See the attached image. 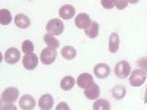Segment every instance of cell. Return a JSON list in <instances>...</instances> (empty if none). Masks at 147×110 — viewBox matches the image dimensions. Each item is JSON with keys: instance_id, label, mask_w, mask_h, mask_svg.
Instances as JSON below:
<instances>
[{"instance_id": "d6986e66", "label": "cell", "mask_w": 147, "mask_h": 110, "mask_svg": "<svg viewBox=\"0 0 147 110\" xmlns=\"http://www.w3.org/2000/svg\"><path fill=\"white\" fill-rule=\"evenodd\" d=\"M60 54H62V57L65 60H74L77 57V48L72 46H65L62 48V52H60Z\"/></svg>"}, {"instance_id": "83f0119b", "label": "cell", "mask_w": 147, "mask_h": 110, "mask_svg": "<svg viewBox=\"0 0 147 110\" xmlns=\"http://www.w3.org/2000/svg\"><path fill=\"white\" fill-rule=\"evenodd\" d=\"M128 6V2H125V0H116V6L115 7H118V9H125Z\"/></svg>"}, {"instance_id": "484cf974", "label": "cell", "mask_w": 147, "mask_h": 110, "mask_svg": "<svg viewBox=\"0 0 147 110\" xmlns=\"http://www.w3.org/2000/svg\"><path fill=\"white\" fill-rule=\"evenodd\" d=\"M137 65H138V69L147 72V57H140L137 60Z\"/></svg>"}, {"instance_id": "4316f807", "label": "cell", "mask_w": 147, "mask_h": 110, "mask_svg": "<svg viewBox=\"0 0 147 110\" xmlns=\"http://www.w3.org/2000/svg\"><path fill=\"white\" fill-rule=\"evenodd\" d=\"M55 110H71V107H69V104H68V103L60 101V103L56 106V109H55Z\"/></svg>"}, {"instance_id": "cb8c5ba5", "label": "cell", "mask_w": 147, "mask_h": 110, "mask_svg": "<svg viewBox=\"0 0 147 110\" xmlns=\"http://www.w3.org/2000/svg\"><path fill=\"white\" fill-rule=\"evenodd\" d=\"M22 52L25 53V54H28V53H34V43L32 41H30V40H25L22 43Z\"/></svg>"}, {"instance_id": "2e32d148", "label": "cell", "mask_w": 147, "mask_h": 110, "mask_svg": "<svg viewBox=\"0 0 147 110\" xmlns=\"http://www.w3.org/2000/svg\"><path fill=\"white\" fill-rule=\"evenodd\" d=\"M75 84H77L75 78L71 76V75H66V76L62 78V81H60V88H62L63 91H69V90L74 88V85H75Z\"/></svg>"}, {"instance_id": "5bb4252c", "label": "cell", "mask_w": 147, "mask_h": 110, "mask_svg": "<svg viewBox=\"0 0 147 110\" xmlns=\"http://www.w3.org/2000/svg\"><path fill=\"white\" fill-rule=\"evenodd\" d=\"M91 84H94L93 75H90V73H81V75H78V78H77V85H78L80 88L85 90L87 87H90Z\"/></svg>"}, {"instance_id": "44dd1931", "label": "cell", "mask_w": 147, "mask_h": 110, "mask_svg": "<svg viewBox=\"0 0 147 110\" xmlns=\"http://www.w3.org/2000/svg\"><path fill=\"white\" fill-rule=\"evenodd\" d=\"M125 94H127V88L124 87V85H115V87L112 88V95L116 100H122L125 97Z\"/></svg>"}, {"instance_id": "5b68a950", "label": "cell", "mask_w": 147, "mask_h": 110, "mask_svg": "<svg viewBox=\"0 0 147 110\" xmlns=\"http://www.w3.org/2000/svg\"><path fill=\"white\" fill-rule=\"evenodd\" d=\"M56 57H57V52L53 50V48H49V47L43 48L40 53V60L43 65H52L56 60Z\"/></svg>"}, {"instance_id": "3957f363", "label": "cell", "mask_w": 147, "mask_h": 110, "mask_svg": "<svg viewBox=\"0 0 147 110\" xmlns=\"http://www.w3.org/2000/svg\"><path fill=\"white\" fill-rule=\"evenodd\" d=\"M147 79V72L141 70V69H136L131 72L129 75V84L132 87H141V85L146 82Z\"/></svg>"}, {"instance_id": "30bf717a", "label": "cell", "mask_w": 147, "mask_h": 110, "mask_svg": "<svg viewBox=\"0 0 147 110\" xmlns=\"http://www.w3.org/2000/svg\"><path fill=\"white\" fill-rule=\"evenodd\" d=\"M53 104H55V99H53V95H50V94H43L38 99L40 110H52Z\"/></svg>"}, {"instance_id": "ffe728a7", "label": "cell", "mask_w": 147, "mask_h": 110, "mask_svg": "<svg viewBox=\"0 0 147 110\" xmlns=\"http://www.w3.org/2000/svg\"><path fill=\"white\" fill-rule=\"evenodd\" d=\"M99 31H100V27H99V22H96V21H93V23L91 25L85 30L84 32H85V35L88 37V38H96L97 35H99Z\"/></svg>"}, {"instance_id": "7402d4cb", "label": "cell", "mask_w": 147, "mask_h": 110, "mask_svg": "<svg viewBox=\"0 0 147 110\" xmlns=\"http://www.w3.org/2000/svg\"><path fill=\"white\" fill-rule=\"evenodd\" d=\"M93 110H110V103L105 99H97L94 100Z\"/></svg>"}, {"instance_id": "8992f818", "label": "cell", "mask_w": 147, "mask_h": 110, "mask_svg": "<svg viewBox=\"0 0 147 110\" xmlns=\"http://www.w3.org/2000/svg\"><path fill=\"white\" fill-rule=\"evenodd\" d=\"M38 60H40V57L35 53H28V54H24L22 65L27 70H32V69H35L37 66H38Z\"/></svg>"}, {"instance_id": "52a82bcc", "label": "cell", "mask_w": 147, "mask_h": 110, "mask_svg": "<svg viewBox=\"0 0 147 110\" xmlns=\"http://www.w3.org/2000/svg\"><path fill=\"white\" fill-rule=\"evenodd\" d=\"M5 62L9 63V65H15L19 62V59H21V52L18 50V48L15 47H9L7 50L5 52Z\"/></svg>"}, {"instance_id": "603a6c76", "label": "cell", "mask_w": 147, "mask_h": 110, "mask_svg": "<svg viewBox=\"0 0 147 110\" xmlns=\"http://www.w3.org/2000/svg\"><path fill=\"white\" fill-rule=\"evenodd\" d=\"M0 22H2V25H9V23L12 22L10 12L7 9H2V10H0Z\"/></svg>"}, {"instance_id": "ba28073f", "label": "cell", "mask_w": 147, "mask_h": 110, "mask_svg": "<svg viewBox=\"0 0 147 110\" xmlns=\"http://www.w3.org/2000/svg\"><path fill=\"white\" fill-rule=\"evenodd\" d=\"M91 23H93V21H91V18H90L88 13H78L75 16V27L80 28V30H84L85 31L91 25Z\"/></svg>"}, {"instance_id": "8fae6325", "label": "cell", "mask_w": 147, "mask_h": 110, "mask_svg": "<svg viewBox=\"0 0 147 110\" xmlns=\"http://www.w3.org/2000/svg\"><path fill=\"white\" fill-rule=\"evenodd\" d=\"M35 99L32 95L30 94H25V95H22L21 99H19V107L21 110H32L35 107Z\"/></svg>"}, {"instance_id": "277c9868", "label": "cell", "mask_w": 147, "mask_h": 110, "mask_svg": "<svg viewBox=\"0 0 147 110\" xmlns=\"http://www.w3.org/2000/svg\"><path fill=\"white\" fill-rule=\"evenodd\" d=\"M19 97V91L16 87H9L2 93V103L3 104H13Z\"/></svg>"}, {"instance_id": "9a60e30c", "label": "cell", "mask_w": 147, "mask_h": 110, "mask_svg": "<svg viewBox=\"0 0 147 110\" xmlns=\"http://www.w3.org/2000/svg\"><path fill=\"white\" fill-rule=\"evenodd\" d=\"M13 22H15V25H16L18 28H21V30H27V28H30V25H31V21H30V18H28L25 13H18V15L15 16Z\"/></svg>"}, {"instance_id": "4fadbf2b", "label": "cell", "mask_w": 147, "mask_h": 110, "mask_svg": "<svg viewBox=\"0 0 147 110\" xmlns=\"http://www.w3.org/2000/svg\"><path fill=\"white\" fill-rule=\"evenodd\" d=\"M84 95H85V99H88V100H97L100 95V87L97 84H91L90 87H87L84 90Z\"/></svg>"}, {"instance_id": "7c38bea8", "label": "cell", "mask_w": 147, "mask_h": 110, "mask_svg": "<svg viewBox=\"0 0 147 110\" xmlns=\"http://www.w3.org/2000/svg\"><path fill=\"white\" fill-rule=\"evenodd\" d=\"M59 16L60 19H72L74 16H75V7H74L72 5H63V6H60L59 9Z\"/></svg>"}, {"instance_id": "7a4b0ae2", "label": "cell", "mask_w": 147, "mask_h": 110, "mask_svg": "<svg viewBox=\"0 0 147 110\" xmlns=\"http://www.w3.org/2000/svg\"><path fill=\"white\" fill-rule=\"evenodd\" d=\"M131 65L127 62V60H121V62H118L115 65V75L121 79H124V78H128L131 75Z\"/></svg>"}, {"instance_id": "6da1fadb", "label": "cell", "mask_w": 147, "mask_h": 110, "mask_svg": "<svg viewBox=\"0 0 147 110\" xmlns=\"http://www.w3.org/2000/svg\"><path fill=\"white\" fill-rule=\"evenodd\" d=\"M63 22L62 19H50L47 22V25H46V31L47 34H52L55 37L60 35V34H63Z\"/></svg>"}, {"instance_id": "ac0fdd59", "label": "cell", "mask_w": 147, "mask_h": 110, "mask_svg": "<svg viewBox=\"0 0 147 110\" xmlns=\"http://www.w3.org/2000/svg\"><path fill=\"white\" fill-rule=\"evenodd\" d=\"M43 41L47 44V47H49V48H53V50H57V48L60 47L59 40L56 38L55 35H52V34H46V35L43 37Z\"/></svg>"}, {"instance_id": "9c48e42d", "label": "cell", "mask_w": 147, "mask_h": 110, "mask_svg": "<svg viewBox=\"0 0 147 110\" xmlns=\"http://www.w3.org/2000/svg\"><path fill=\"white\" fill-rule=\"evenodd\" d=\"M94 75L99 78V79H106L110 75V66L106 63H97L94 66Z\"/></svg>"}, {"instance_id": "d4e9b609", "label": "cell", "mask_w": 147, "mask_h": 110, "mask_svg": "<svg viewBox=\"0 0 147 110\" xmlns=\"http://www.w3.org/2000/svg\"><path fill=\"white\" fill-rule=\"evenodd\" d=\"M100 5L105 9H112L116 6V0H100Z\"/></svg>"}, {"instance_id": "e0dca14e", "label": "cell", "mask_w": 147, "mask_h": 110, "mask_svg": "<svg viewBox=\"0 0 147 110\" xmlns=\"http://www.w3.org/2000/svg\"><path fill=\"white\" fill-rule=\"evenodd\" d=\"M119 35L116 32H112L109 37V52L110 53H116L119 50Z\"/></svg>"}, {"instance_id": "f1b7e54d", "label": "cell", "mask_w": 147, "mask_h": 110, "mask_svg": "<svg viewBox=\"0 0 147 110\" xmlns=\"http://www.w3.org/2000/svg\"><path fill=\"white\" fill-rule=\"evenodd\" d=\"M0 110H18L13 104H3L2 107H0Z\"/></svg>"}]
</instances>
